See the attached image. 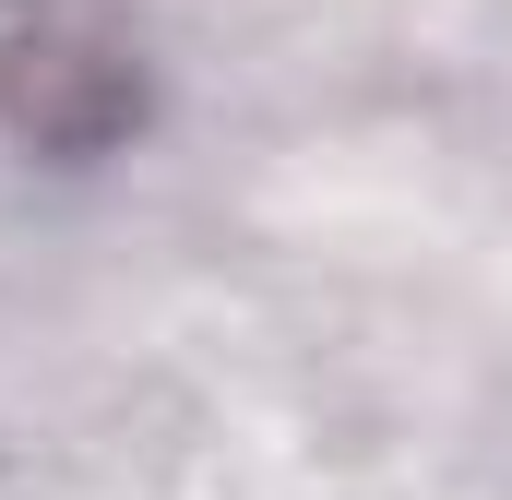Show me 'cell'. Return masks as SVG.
I'll list each match as a JSON object with an SVG mask.
<instances>
[{"label": "cell", "instance_id": "6da1fadb", "mask_svg": "<svg viewBox=\"0 0 512 500\" xmlns=\"http://www.w3.org/2000/svg\"><path fill=\"white\" fill-rule=\"evenodd\" d=\"M0 120H12V143H36L60 167L108 155L143 120V48H131L96 0H36L0 36Z\"/></svg>", "mask_w": 512, "mask_h": 500}]
</instances>
